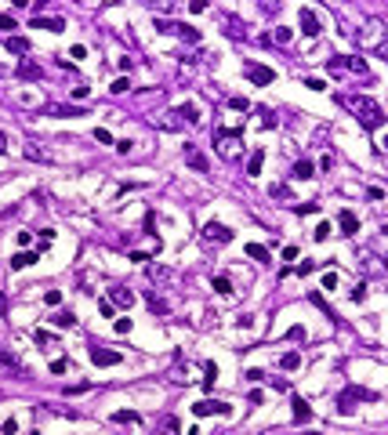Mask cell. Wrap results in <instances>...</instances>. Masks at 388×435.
Listing matches in <instances>:
<instances>
[{"mask_svg": "<svg viewBox=\"0 0 388 435\" xmlns=\"http://www.w3.org/2000/svg\"><path fill=\"white\" fill-rule=\"evenodd\" d=\"M192 413H196V417H210V413L233 417V406H229V403H221V399H203V403H196V406H192Z\"/></svg>", "mask_w": 388, "mask_h": 435, "instance_id": "cell-1", "label": "cell"}, {"mask_svg": "<svg viewBox=\"0 0 388 435\" xmlns=\"http://www.w3.org/2000/svg\"><path fill=\"white\" fill-rule=\"evenodd\" d=\"M243 73L251 77V84H254V87H269L272 80H276V73H272V69H265V66H258V62H243Z\"/></svg>", "mask_w": 388, "mask_h": 435, "instance_id": "cell-2", "label": "cell"}, {"mask_svg": "<svg viewBox=\"0 0 388 435\" xmlns=\"http://www.w3.org/2000/svg\"><path fill=\"white\" fill-rule=\"evenodd\" d=\"M87 356H91V363H95V366H116V363H124V356H120L116 348H102V345H95Z\"/></svg>", "mask_w": 388, "mask_h": 435, "instance_id": "cell-3", "label": "cell"}, {"mask_svg": "<svg viewBox=\"0 0 388 435\" xmlns=\"http://www.w3.org/2000/svg\"><path fill=\"white\" fill-rule=\"evenodd\" d=\"M185 163H189L196 174H207V171H210V160H207V156H203L192 142H185Z\"/></svg>", "mask_w": 388, "mask_h": 435, "instance_id": "cell-4", "label": "cell"}, {"mask_svg": "<svg viewBox=\"0 0 388 435\" xmlns=\"http://www.w3.org/2000/svg\"><path fill=\"white\" fill-rule=\"evenodd\" d=\"M356 399H377V395H374V392H363V388H348V392H345V395L337 399L341 413H352V410H356V406H352Z\"/></svg>", "mask_w": 388, "mask_h": 435, "instance_id": "cell-5", "label": "cell"}, {"mask_svg": "<svg viewBox=\"0 0 388 435\" xmlns=\"http://www.w3.org/2000/svg\"><path fill=\"white\" fill-rule=\"evenodd\" d=\"M337 225H341V236H356V232H359V218H356V210L341 207V210H337Z\"/></svg>", "mask_w": 388, "mask_h": 435, "instance_id": "cell-6", "label": "cell"}, {"mask_svg": "<svg viewBox=\"0 0 388 435\" xmlns=\"http://www.w3.org/2000/svg\"><path fill=\"white\" fill-rule=\"evenodd\" d=\"M203 236L218 239V243H233V229H225L221 221H207V225H203Z\"/></svg>", "mask_w": 388, "mask_h": 435, "instance_id": "cell-7", "label": "cell"}, {"mask_svg": "<svg viewBox=\"0 0 388 435\" xmlns=\"http://www.w3.org/2000/svg\"><path fill=\"white\" fill-rule=\"evenodd\" d=\"M301 33L305 36H319V18H316V11H309V7H301Z\"/></svg>", "mask_w": 388, "mask_h": 435, "instance_id": "cell-8", "label": "cell"}, {"mask_svg": "<svg viewBox=\"0 0 388 435\" xmlns=\"http://www.w3.org/2000/svg\"><path fill=\"white\" fill-rule=\"evenodd\" d=\"M33 261H40V251H18V254H11V261H7V265L18 272V268H29Z\"/></svg>", "mask_w": 388, "mask_h": 435, "instance_id": "cell-9", "label": "cell"}, {"mask_svg": "<svg viewBox=\"0 0 388 435\" xmlns=\"http://www.w3.org/2000/svg\"><path fill=\"white\" fill-rule=\"evenodd\" d=\"M243 254H247V257H254V261H261V265H269V261H272L269 247H261V243H243Z\"/></svg>", "mask_w": 388, "mask_h": 435, "instance_id": "cell-10", "label": "cell"}, {"mask_svg": "<svg viewBox=\"0 0 388 435\" xmlns=\"http://www.w3.org/2000/svg\"><path fill=\"white\" fill-rule=\"evenodd\" d=\"M33 29H48V33H62V29H66V22H62V18H40V15H36V18H33Z\"/></svg>", "mask_w": 388, "mask_h": 435, "instance_id": "cell-11", "label": "cell"}, {"mask_svg": "<svg viewBox=\"0 0 388 435\" xmlns=\"http://www.w3.org/2000/svg\"><path fill=\"white\" fill-rule=\"evenodd\" d=\"M294 178H298V181L316 178V167H312V160H298V163H294Z\"/></svg>", "mask_w": 388, "mask_h": 435, "instance_id": "cell-12", "label": "cell"}, {"mask_svg": "<svg viewBox=\"0 0 388 435\" xmlns=\"http://www.w3.org/2000/svg\"><path fill=\"white\" fill-rule=\"evenodd\" d=\"M109 301H113V305H124V308H131V305H134V294H131V290H124V286H113Z\"/></svg>", "mask_w": 388, "mask_h": 435, "instance_id": "cell-13", "label": "cell"}, {"mask_svg": "<svg viewBox=\"0 0 388 435\" xmlns=\"http://www.w3.org/2000/svg\"><path fill=\"white\" fill-rule=\"evenodd\" d=\"M290 406H294V421H298V424H305V421H312V406L305 403V399H294Z\"/></svg>", "mask_w": 388, "mask_h": 435, "instance_id": "cell-14", "label": "cell"}, {"mask_svg": "<svg viewBox=\"0 0 388 435\" xmlns=\"http://www.w3.org/2000/svg\"><path fill=\"white\" fill-rule=\"evenodd\" d=\"M261 163H265V149H254L251 160H247V174H251V178H258V174H261Z\"/></svg>", "mask_w": 388, "mask_h": 435, "instance_id": "cell-15", "label": "cell"}, {"mask_svg": "<svg viewBox=\"0 0 388 435\" xmlns=\"http://www.w3.org/2000/svg\"><path fill=\"white\" fill-rule=\"evenodd\" d=\"M51 323H54L58 330H73V327H77V316H73V312H54Z\"/></svg>", "mask_w": 388, "mask_h": 435, "instance_id": "cell-16", "label": "cell"}, {"mask_svg": "<svg viewBox=\"0 0 388 435\" xmlns=\"http://www.w3.org/2000/svg\"><path fill=\"white\" fill-rule=\"evenodd\" d=\"M7 51H15V54H29V40L26 36H7Z\"/></svg>", "mask_w": 388, "mask_h": 435, "instance_id": "cell-17", "label": "cell"}, {"mask_svg": "<svg viewBox=\"0 0 388 435\" xmlns=\"http://www.w3.org/2000/svg\"><path fill=\"white\" fill-rule=\"evenodd\" d=\"M18 77L22 80H40V66H33V62H18Z\"/></svg>", "mask_w": 388, "mask_h": 435, "instance_id": "cell-18", "label": "cell"}, {"mask_svg": "<svg viewBox=\"0 0 388 435\" xmlns=\"http://www.w3.org/2000/svg\"><path fill=\"white\" fill-rule=\"evenodd\" d=\"M210 286H214V294H233V280H229V276H214Z\"/></svg>", "mask_w": 388, "mask_h": 435, "instance_id": "cell-19", "label": "cell"}, {"mask_svg": "<svg viewBox=\"0 0 388 435\" xmlns=\"http://www.w3.org/2000/svg\"><path fill=\"white\" fill-rule=\"evenodd\" d=\"M113 421H116V424H138L142 417H138L134 410H116V413H113Z\"/></svg>", "mask_w": 388, "mask_h": 435, "instance_id": "cell-20", "label": "cell"}, {"mask_svg": "<svg viewBox=\"0 0 388 435\" xmlns=\"http://www.w3.org/2000/svg\"><path fill=\"white\" fill-rule=\"evenodd\" d=\"M145 301H149V308H153V312L167 316V301H160V298H156V290H149V294H145Z\"/></svg>", "mask_w": 388, "mask_h": 435, "instance_id": "cell-21", "label": "cell"}, {"mask_svg": "<svg viewBox=\"0 0 388 435\" xmlns=\"http://www.w3.org/2000/svg\"><path fill=\"white\" fill-rule=\"evenodd\" d=\"M280 366H283V370H298V366H301V352H287V356L280 359Z\"/></svg>", "mask_w": 388, "mask_h": 435, "instance_id": "cell-22", "label": "cell"}, {"mask_svg": "<svg viewBox=\"0 0 388 435\" xmlns=\"http://www.w3.org/2000/svg\"><path fill=\"white\" fill-rule=\"evenodd\" d=\"M214 381H218V366L207 363V366H203V388H214Z\"/></svg>", "mask_w": 388, "mask_h": 435, "instance_id": "cell-23", "label": "cell"}, {"mask_svg": "<svg viewBox=\"0 0 388 435\" xmlns=\"http://www.w3.org/2000/svg\"><path fill=\"white\" fill-rule=\"evenodd\" d=\"M178 116H185L189 124H196V120H200V109H196V105L189 102V105H181V109H178Z\"/></svg>", "mask_w": 388, "mask_h": 435, "instance_id": "cell-24", "label": "cell"}, {"mask_svg": "<svg viewBox=\"0 0 388 435\" xmlns=\"http://www.w3.org/2000/svg\"><path fill=\"white\" fill-rule=\"evenodd\" d=\"M290 36H294L290 26H276V44H290Z\"/></svg>", "mask_w": 388, "mask_h": 435, "instance_id": "cell-25", "label": "cell"}, {"mask_svg": "<svg viewBox=\"0 0 388 435\" xmlns=\"http://www.w3.org/2000/svg\"><path fill=\"white\" fill-rule=\"evenodd\" d=\"M98 312H102V316H116V305L109 301V298H102L98 301Z\"/></svg>", "mask_w": 388, "mask_h": 435, "instance_id": "cell-26", "label": "cell"}, {"mask_svg": "<svg viewBox=\"0 0 388 435\" xmlns=\"http://www.w3.org/2000/svg\"><path fill=\"white\" fill-rule=\"evenodd\" d=\"M95 142H102V145H113V134H109L105 127H95Z\"/></svg>", "mask_w": 388, "mask_h": 435, "instance_id": "cell-27", "label": "cell"}, {"mask_svg": "<svg viewBox=\"0 0 388 435\" xmlns=\"http://www.w3.org/2000/svg\"><path fill=\"white\" fill-rule=\"evenodd\" d=\"M44 301H48L51 308H58V305H62V290H48V294H44Z\"/></svg>", "mask_w": 388, "mask_h": 435, "instance_id": "cell-28", "label": "cell"}, {"mask_svg": "<svg viewBox=\"0 0 388 435\" xmlns=\"http://www.w3.org/2000/svg\"><path fill=\"white\" fill-rule=\"evenodd\" d=\"M312 236H316V239H319V243H323V239H327V236H330V221H319V225H316V232H312Z\"/></svg>", "mask_w": 388, "mask_h": 435, "instance_id": "cell-29", "label": "cell"}, {"mask_svg": "<svg viewBox=\"0 0 388 435\" xmlns=\"http://www.w3.org/2000/svg\"><path fill=\"white\" fill-rule=\"evenodd\" d=\"M0 29H11V36H15L18 26H15V18H11V15H4V11H0Z\"/></svg>", "mask_w": 388, "mask_h": 435, "instance_id": "cell-30", "label": "cell"}, {"mask_svg": "<svg viewBox=\"0 0 388 435\" xmlns=\"http://www.w3.org/2000/svg\"><path fill=\"white\" fill-rule=\"evenodd\" d=\"M127 87H131V84H127V80L124 77H120V80H113V87H109V91H113V95H124V91Z\"/></svg>", "mask_w": 388, "mask_h": 435, "instance_id": "cell-31", "label": "cell"}, {"mask_svg": "<svg viewBox=\"0 0 388 435\" xmlns=\"http://www.w3.org/2000/svg\"><path fill=\"white\" fill-rule=\"evenodd\" d=\"M305 87H309V91H327V84H323V80H316V77L305 80Z\"/></svg>", "mask_w": 388, "mask_h": 435, "instance_id": "cell-32", "label": "cell"}, {"mask_svg": "<svg viewBox=\"0 0 388 435\" xmlns=\"http://www.w3.org/2000/svg\"><path fill=\"white\" fill-rule=\"evenodd\" d=\"M316 268H319V261H301V265H298V272H301V276H309V272H316Z\"/></svg>", "mask_w": 388, "mask_h": 435, "instance_id": "cell-33", "label": "cell"}, {"mask_svg": "<svg viewBox=\"0 0 388 435\" xmlns=\"http://www.w3.org/2000/svg\"><path fill=\"white\" fill-rule=\"evenodd\" d=\"M87 388H91L87 381H80V384H69V388H66V395H80V392H87Z\"/></svg>", "mask_w": 388, "mask_h": 435, "instance_id": "cell-34", "label": "cell"}, {"mask_svg": "<svg viewBox=\"0 0 388 435\" xmlns=\"http://www.w3.org/2000/svg\"><path fill=\"white\" fill-rule=\"evenodd\" d=\"M334 286H337V276L327 272V276H323V290H334Z\"/></svg>", "mask_w": 388, "mask_h": 435, "instance_id": "cell-35", "label": "cell"}, {"mask_svg": "<svg viewBox=\"0 0 388 435\" xmlns=\"http://www.w3.org/2000/svg\"><path fill=\"white\" fill-rule=\"evenodd\" d=\"M116 334H131V319H127V316L116 319Z\"/></svg>", "mask_w": 388, "mask_h": 435, "instance_id": "cell-36", "label": "cell"}, {"mask_svg": "<svg viewBox=\"0 0 388 435\" xmlns=\"http://www.w3.org/2000/svg\"><path fill=\"white\" fill-rule=\"evenodd\" d=\"M287 337H290V341H305V327H290Z\"/></svg>", "mask_w": 388, "mask_h": 435, "instance_id": "cell-37", "label": "cell"}, {"mask_svg": "<svg viewBox=\"0 0 388 435\" xmlns=\"http://www.w3.org/2000/svg\"><path fill=\"white\" fill-rule=\"evenodd\" d=\"M33 341H36V345H48L51 334H48V330H33Z\"/></svg>", "mask_w": 388, "mask_h": 435, "instance_id": "cell-38", "label": "cell"}, {"mask_svg": "<svg viewBox=\"0 0 388 435\" xmlns=\"http://www.w3.org/2000/svg\"><path fill=\"white\" fill-rule=\"evenodd\" d=\"M66 370H69L66 359H54V363H51V374H66Z\"/></svg>", "mask_w": 388, "mask_h": 435, "instance_id": "cell-39", "label": "cell"}, {"mask_svg": "<svg viewBox=\"0 0 388 435\" xmlns=\"http://www.w3.org/2000/svg\"><path fill=\"white\" fill-rule=\"evenodd\" d=\"M233 109H236V113H247V109H251V102H247V98H233Z\"/></svg>", "mask_w": 388, "mask_h": 435, "instance_id": "cell-40", "label": "cell"}, {"mask_svg": "<svg viewBox=\"0 0 388 435\" xmlns=\"http://www.w3.org/2000/svg\"><path fill=\"white\" fill-rule=\"evenodd\" d=\"M352 301H366V283H359L356 290H352Z\"/></svg>", "mask_w": 388, "mask_h": 435, "instance_id": "cell-41", "label": "cell"}, {"mask_svg": "<svg viewBox=\"0 0 388 435\" xmlns=\"http://www.w3.org/2000/svg\"><path fill=\"white\" fill-rule=\"evenodd\" d=\"M0 363H4V366H15V370H18V359H15V356H7V352H0Z\"/></svg>", "mask_w": 388, "mask_h": 435, "instance_id": "cell-42", "label": "cell"}, {"mask_svg": "<svg viewBox=\"0 0 388 435\" xmlns=\"http://www.w3.org/2000/svg\"><path fill=\"white\" fill-rule=\"evenodd\" d=\"M294 210H298V214H316L319 207H316V203H305V207H294Z\"/></svg>", "mask_w": 388, "mask_h": 435, "instance_id": "cell-43", "label": "cell"}, {"mask_svg": "<svg viewBox=\"0 0 388 435\" xmlns=\"http://www.w3.org/2000/svg\"><path fill=\"white\" fill-rule=\"evenodd\" d=\"M247 381L258 384V381H265V374H261V370H247Z\"/></svg>", "mask_w": 388, "mask_h": 435, "instance_id": "cell-44", "label": "cell"}, {"mask_svg": "<svg viewBox=\"0 0 388 435\" xmlns=\"http://www.w3.org/2000/svg\"><path fill=\"white\" fill-rule=\"evenodd\" d=\"M15 432H18V421H15V417L4 421V435H15Z\"/></svg>", "mask_w": 388, "mask_h": 435, "instance_id": "cell-45", "label": "cell"}, {"mask_svg": "<svg viewBox=\"0 0 388 435\" xmlns=\"http://www.w3.org/2000/svg\"><path fill=\"white\" fill-rule=\"evenodd\" d=\"M298 257V247H283V261H294Z\"/></svg>", "mask_w": 388, "mask_h": 435, "instance_id": "cell-46", "label": "cell"}, {"mask_svg": "<svg viewBox=\"0 0 388 435\" xmlns=\"http://www.w3.org/2000/svg\"><path fill=\"white\" fill-rule=\"evenodd\" d=\"M134 149V142H127V138H124V142H116V153H131Z\"/></svg>", "mask_w": 388, "mask_h": 435, "instance_id": "cell-47", "label": "cell"}, {"mask_svg": "<svg viewBox=\"0 0 388 435\" xmlns=\"http://www.w3.org/2000/svg\"><path fill=\"white\" fill-rule=\"evenodd\" d=\"M0 316H7V298H4V290H0Z\"/></svg>", "mask_w": 388, "mask_h": 435, "instance_id": "cell-48", "label": "cell"}, {"mask_svg": "<svg viewBox=\"0 0 388 435\" xmlns=\"http://www.w3.org/2000/svg\"><path fill=\"white\" fill-rule=\"evenodd\" d=\"M0 153H7V134L0 131Z\"/></svg>", "mask_w": 388, "mask_h": 435, "instance_id": "cell-49", "label": "cell"}, {"mask_svg": "<svg viewBox=\"0 0 388 435\" xmlns=\"http://www.w3.org/2000/svg\"><path fill=\"white\" fill-rule=\"evenodd\" d=\"M0 77H7V66H4V62H0Z\"/></svg>", "mask_w": 388, "mask_h": 435, "instance_id": "cell-50", "label": "cell"}, {"mask_svg": "<svg viewBox=\"0 0 388 435\" xmlns=\"http://www.w3.org/2000/svg\"><path fill=\"white\" fill-rule=\"evenodd\" d=\"M29 435H40V432H29Z\"/></svg>", "mask_w": 388, "mask_h": 435, "instance_id": "cell-51", "label": "cell"}]
</instances>
